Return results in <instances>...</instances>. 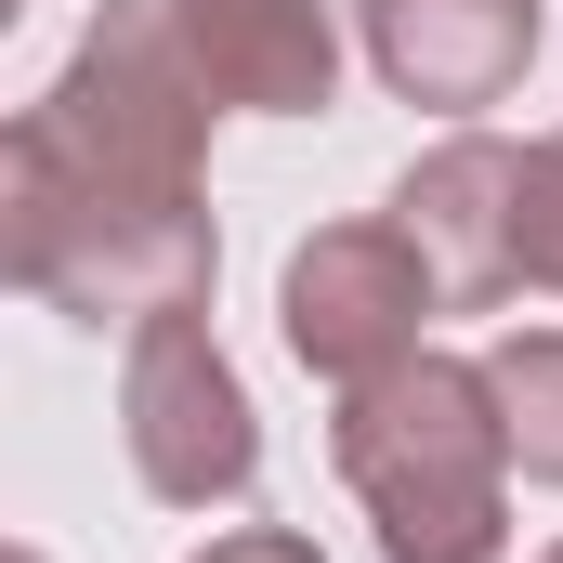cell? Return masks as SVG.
Wrapping results in <instances>:
<instances>
[{
  "label": "cell",
  "mask_w": 563,
  "mask_h": 563,
  "mask_svg": "<svg viewBox=\"0 0 563 563\" xmlns=\"http://www.w3.org/2000/svg\"><path fill=\"white\" fill-rule=\"evenodd\" d=\"M511 210H525V157H511L498 132L432 144L420 170L394 184V223H407V250L432 263V288H445V301H498V288L525 276Z\"/></svg>",
  "instance_id": "5"
},
{
  "label": "cell",
  "mask_w": 563,
  "mask_h": 563,
  "mask_svg": "<svg viewBox=\"0 0 563 563\" xmlns=\"http://www.w3.org/2000/svg\"><path fill=\"white\" fill-rule=\"evenodd\" d=\"M341 485L367 498L394 563H498L511 538V432L485 367L407 354L341 394Z\"/></svg>",
  "instance_id": "2"
},
{
  "label": "cell",
  "mask_w": 563,
  "mask_h": 563,
  "mask_svg": "<svg viewBox=\"0 0 563 563\" xmlns=\"http://www.w3.org/2000/svg\"><path fill=\"white\" fill-rule=\"evenodd\" d=\"M170 26H184L197 79H210L223 106H250V119H314V106L341 92V26H328V0H170Z\"/></svg>",
  "instance_id": "6"
},
{
  "label": "cell",
  "mask_w": 563,
  "mask_h": 563,
  "mask_svg": "<svg viewBox=\"0 0 563 563\" xmlns=\"http://www.w3.org/2000/svg\"><path fill=\"white\" fill-rule=\"evenodd\" d=\"M197 563H328L314 538H288V525H236V538H210Z\"/></svg>",
  "instance_id": "10"
},
{
  "label": "cell",
  "mask_w": 563,
  "mask_h": 563,
  "mask_svg": "<svg viewBox=\"0 0 563 563\" xmlns=\"http://www.w3.org/2000/svg\"><path fill=\"white\" fill-rule=\"evenodd\" d=\"M0 263L13 288H40L53 314H92V328H157V314H197L210 301V210L170 197V184H119L66 144H40L13 119L0 144Z\"/></svg>",
  "instance_id": "1"
},
{
  "label": "cell",
  "mask_w": 563,
  "mask_h": 563,
  "mask_svg": "<svg viewBox=\"0 0 563 563\" xmlns=\"http://www.w3.org/2000/svg\"><path fill=\"white\" fill-rule=\"evenodd\" d=\"M13 563H40V551H13Z\"/></svg>",
  "instance_id": "11"
},
{
  "label": "cell",
  "mask_w": 563,
  "mask_h": 563,
  "mask_svg": "<svg viewBox=\"0 0 563 563\" xmlns=\"http://www.w3.org/2000/svg\"><path fill=\"white\" fill-rule=\"evenodd\" d=\"M432 301H445V288H432V263L407 250V223H328V236L288 250V301L276 314H288V354L354 394V380H380V367L420 354Z\"/></svg>",
  "instance_id": "4"
},
{
  "label": "cell",
  "mask_w": 563,
  "mask_h": 563,
  "mask_svg": "<svg viewBox=\"0 0 563 563\" xmlns=\"http://www.w3.org/2000/svg\"><path fill=\"white\" fill-rule=\"evenodd\" d=\"M551 563H563V551H551Z\"/></svg>",
  "instance_id": "12"
},
{
  "label": "cell",
  "mask_w": 563,
  "mask_h": 563,
  "mask_svg": "<svg viewBox=\"0 0 563 563\" xmlns=\"http://www.w3.org/2000/svg\"><path fill=\"white\" fill-rule=\"evenodd\" d=\"M485 394H498V432H511V459L563 485V328H511L498 354H485Z\"/></svg>",
  "instance_id": "8"
},
{
  "label": "cell",
  "mask_w": 563,
  "mask_h": 563,
  "mask_svg": "<svg viewBox=\"0 0 563 563\" xmlns=\"http://www.w3.org/2000/svg\"><path fill=\"white\" fill-rule=\"evenodd\" d=\"M511 250H525V276L563 288V132L525 144V210H511Z\"/></svg>",
  "instance_id": "9"
},
{
  "label": "cell",
  "mask_w": 563,
  "mask_h": 563,
  "mask_svg": "<svg viewBox=\"0 0 563 563\" xmlns=\"http://www.w3.org/2000/svg\"><path fill=\"white\" fill-rule=\"evenodd\" d=\"M367 66L407 106H498L538 66V0H367Z\"/></svg>",
  "instance_id": "7"
},
{
  "label": "cell",
  "mask_w": 563,
  "mask_h": 563,
  "mask_svg": "<svg viewBox=\"0 0 563 563\" xmlns=\"http://www.w3.org/2000/svg\"><path fill=\"white\" fill-rule=\"evenodd\" d=\"M119 420H132V472H144V498H170V511L250 498V472H263V420H250V394H236V367H223V341H210L197 314H157V328H132Z\"/></svg>",
  "instance_id": "3"
}]
</instances>
